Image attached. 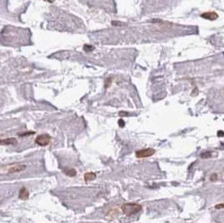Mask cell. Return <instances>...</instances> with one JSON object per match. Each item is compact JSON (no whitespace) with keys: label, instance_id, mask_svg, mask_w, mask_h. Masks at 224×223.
Listing matches in <instances>:
<instances>
[{"label":"cell","instance_id":"6da1fadb","mask_svg":"<svg viewBox=\"0 0 224 223\" xmlns=\"http://www.w3.org/2000/svg\"><path fill=\"white\" fill-rule=\"evenodd\" d=\"M142 210V206L137 203H126L122 206V211L123 214L127 216H131Z\"/></svg>","mask_w":224,"mask_h":223},{"label":"cell","instance_id":"7a4b0ae2","mask_svg":"<svg viewBox=\"0 0 224 223\" xmlns=\"http://www.w3.org/2000/svg\"><path fill=\"white\" fill-rule=\"evenodd\" d=\"M155 154V150L154 149H150V148H148V149H140V150H138V151L135 152V155H136L137 158L139 159H142V158H148V157H150L154 155Z\"/></svg>","mask_w":224,"mask_h":223},{"label":"cell","instance_id":"3957f363","mask_svg":"<svg viewBox=\"0 0 224 223\" xmlns=\"http://www.w3.org/2000/svg\"><path fill=\"white\" fill-rule=\"evenodd\" d=\"M51 136L49 134H40L35 138V143L40 146H46L51 142Z\"/></svg>","mask_w":224,"mask_h":223},{"label":"cell","instance_id":"277c9868","mask_svg":"<svg viewBox=\"0 0 224 223\" xmlns=\"http://www.w3.org/2000/svg\"><path fill=\"white\" fill-rule=\"evenodd\" d=\"M26 169V165H15L13 166H10L8 168L7 173L8 174H14V173H19L24 171Z\"/></svg>","mask_w":224,"mask_h":223},{"label":"cell","instance_id":"5b68a950","mask_svg":"<svg viewBox=\"0 0 224 223\" xmlns=\"http://www.w3.org/2000/svg\"><path fill=\"white\" fill-rule=\"evenodd\" d=\"M201 17L203 19H208V20H215L218 18V15L215 12H206V13H202Z\"/></svg>","mask_w":224,"mask_h":223},{"label":"cell","instance_id":"8992f818","mask_svg":"<svg viewBox=\"0 0 224 223\" xmlns=\"http://www.w3.org/2000/svg\"><path fill=\"white\" fill-rule=\"evenodd\" d=\"M17 139L15 138H8L0 139V145H13L16 144Z\"/></svg>","mask_w":224,"mask_h":223},{"label":"cell","instance_id":"52a82bcc","mask_svg":"<svg viewBox=\"0 0 224 223\" xmlns=\"http://www.w3.org/2000/svg\"><path fill=\"white\" fill-rule=\"evenodd\" d=\"M29 196V191L27 190L25 187H22L19 191V198L21 200H27Z\"/></svg>","mask_w":224,"mask_h":223},{"label":"cell","instance_id":"ba28073f","mask_svg":"<svg viewBox=\"0 0 224 223\" xmlns=\"http://www.w3.org/2000/svg\"><path fill=\"white\" fill-rule=\"evenodd\" d=\"M97 178V175L93 172H88L86 173L84 175V181L86 182H89V181H94Z\"/></svg>","mask_w":224,"mask_h":223},{"label":"cell","instance_id":"9c48e42d","mask_svg":"<svg viewBox=\"0 0 224 223\" xmlns=\"http://www.w3.org/2000/svg\"><path fill=\"white\" fill-rule=\"evenodd\" d=\"M63 171L67 176H70V177H74L75 175H77V171L75 169H64Z\"/></svg>","mask_w":224,"mask_h":223},{"label":"cell","instance_id":"30bf717a","mask_svg":"<svg viewBox=\"0 0 224 223\" xmlns=\"http://www.w3.org/2000/svg\"><path fill=\"white\" fill-rule=\"evenodd\" d=\"M212 156V153L210 151H207V152H204V153H202L200 154V157L202 159H209V158H211Z\"/></svg>","mask_w":224,"mask_h":223},{"label":"cell","instance_id":"8fae6325","mask_svg":"<svg viewBox=\"0 0 224 223\" xmlns=\"http://www.w3.org/2000/svg\"><path fill=\"white\" fill-rule=\"evenodd\" d=\"M217 176H218V175H217V174L214 173V174H212V175H211L210 180H211V181H212V182H215V181H217V179H218V177H217Z\"/></svg>","mask_w":224,"mask_h":223},{"label":"cell","instance_id":"7c38bea8","mask_svg":"<svg viewBox=\"0 0 224 223\" xmlns=\"http://www.w3.org/2000/svg\"><path fill=\"white\" fill-rule=\"evenodd\" d=\"M34 132H29V133H22V134H19V136H21V137H25V136H29V135H31V134H34Z\"/></svg>","mask_w":224,"mask_h":223},{"label":"cell","instance_id":"4fadbf2b","mask_svg":"<svg viewBox=\"0 0 224 223\" xmlns=\"http://www.w3.org/2000/svg\"><path fill=\"white\" fill-rule=\"evenodd\" d=\"M215 208H216V209H217V210H219V209H220V210H222V209L223 208V204H222V203H221V204L217 205V206H215Z\"/></svg>","mask_w":224,"mask_h":223},{"label":"cell","instance_id":"5bb4252c","mask_svg":"<svg viewBox=\"0 0 224 223\" xmlns=\"http://www.w3.org/2000/svg\"><path fill=\"white\" fill-rule=\"evenodd\" d=\"M118 125H119V127H124V121L122 119L119 120V121H118Z\"/></svg>","mask_w":224,"mask_h":223},{"label":"cell","instance_id":"9a60e30c","mask_svg":"<svg viewBox=\"0 0 224 223\" xmlns=\"http://www.w3.org/2000/svg\"><path fill=\"white\" fill-rule=\"evenodd\" d=\"M84 50L87 51H92V50H93V48L91 47V45H90V47H87V45H85V47H84Z\"/></svg>","mask_w":224,"mask_h":223},{"label":"cell","instance_id":"2e32d148","mask_svg":"<svg viewBox=\"0 0 224 223\" xmlns=\"http://www.w3.org/2000/svg\"><path fill=\"white\" fill-rule=\"evenodd\" d=\"M224 134H223V132L222 131H218V133H217V136H219V137H222Z\"/></svg>","mask_w":224,"mask_h":223},{"label":"cell","instance_id":"e0dca14e","mask_svg":"<svg viewBox=\"0 0 224 223\" xmlns=\"http://www.w3.org/2000/svg\"><path fill=\"white\" fill-rule=\"evenodd\" d=\"M44 1H46V2H49V3H53L54 0H44Z\"/></svg>","mask_w":224,"mask_h":223}]
</instances>
